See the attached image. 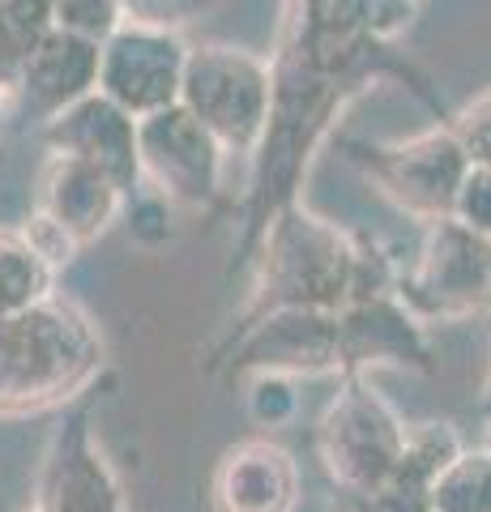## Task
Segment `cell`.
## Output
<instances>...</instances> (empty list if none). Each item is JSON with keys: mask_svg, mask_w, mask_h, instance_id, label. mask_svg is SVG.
Here are the masks:
<instances>
[{"mask_svg": "<svg viewBox=\"0 0 491 512\" xmlns=\"http://www.w3.org/2000/svg\"><path fill=\"white\" fill-rule=\"evenodd\" d=\"M103 372V338L69 299L47 295L0 320V419L73 402Z\"/></svg>", "mask_w": 491, "mask_h": 512, "instance_id": "cell-1", "label": "cell"}, {"mask_svg": "<svg viewBox=\"0 0 491 512\" xmlns=\"http://www.w3.org/2000/svg\"><path fill=\"white\" fill-rule=\"evenodd\" d=\"M355 244L304 205L282 210L265 231L257 265V312L278 308H325L351 303Z\"/></svg>", "mask_w": 491, "mask_h": 512, "instance_id": "cell-2", "label": "cell"}, {"mask_svg": "<svg viewBox=\"0 0 491 512\" xmlns=\"http://www.w3.org/2000/svg\"><path fill=\"white\" fill-rule=\"evenodd\" d=\"M180 107L193 111L223 150H252L269 124V107H274L269 64L223 43L193 47L184 56Z\"/></svg>", "mask_w": 491, "mask_h": 512, "instance_id": "cell-3", "label": "cell"}, {"mask_svg": "<svg viewBox=\"0 0 491 512\" xmlns=\"http://www.w3.org/2000/svg\"><path fill=\"white\" fill-rule=\"evenodd\" d=\"M402 448H406V423L359 376L342 384V393L325 406L321 427H316V453L325 461V474L355 495H368L380 478L398 466Z\"/></svg>", "mask_w": 491, "mask_h": 512, "instance_id": "cell-4", "label": "cell"}, {"mask_svg": "<svg viewBox=\"0 0 491 512\" xmlns=\"http://www.w3.org/2000/svg\"><path fill=\"white\" fill-rule=\"evenodd\" d=\"M137 167L158 188V197L184 210H201L218 197L223 146L205 133L188 107L171 103L137 120Z\"/></svg>", "mask_w": 491, "mask_h": 512, "instance_id": "cell-5", "label": "cell"}, {"mask_svg": "<svg viewBox=\"0 0 491 512\" xmlns=\"http://www.w3.org/2000/svg\"><path fill=\"white\" fill-rule=\"evenodd\" d=\"M359 158L372 180L380 184V192L423 222L453 214L457 188H462L470 171V158L462 150V141L453 137V128H427V133L406 137V141L368 146V150H359Z\"/></svg>", "mask_w": 491, "mask_h": 512, "instance_id": "cell-6", "label": "cell"}, {"mask_svg": "<svg viewBox=\"0 0 491 512\" xmlns=\"http://www.w3.org/2000/svg\"><path fill=\"white\" fill-rule=\"evenodd\" d=\"M184 56V43L167 26L120 22L99 43V82H94V90L124 107L133 120L154 116V111L180 103Z\"/></svg>", "mask_w": 491, "mask_h": 512, "instance_id": "cell-7", "label": "cell"}, {"mask_svg": "<svg viewBox=\"0 0 491 512\" xmlns=\"http://www.w3.org/2000/svg\"><path fill=\"white\" fill-rule=\"evenodd\" d=\"M406 299L432 316L483 312L491 299V239L462 227L453 214L427 222Z\"/></svg>", "mask_w": 491, "mask_h": 512, "instance_id": "cell-8", "label": "cell"}, {"mask_svg": "<svg viewBox=\"0 0 491 512\" xmlns=\"http://www.w3.org/2000/svg\"><path fill=\"white\" fill-rule=\"evenodd\" d=\"M235 372L282 376V380L346 372L338 312H325V308L261 312L257 325H248L240 350H235Z\"/></svg>", "mask_w": 491, "mask_h": 512, "instance_id": "cell-9", "label": "cell"}, {"mask_svg": "<svg viewBox=\"0 0 491 512\" xmlns=\"http://www.w3.org/2000/svg\"><path fill=\"white\" fill-rule=\"evenodd\" d=\"M39 218L47 231H52L69 252L94 244L112 222L120 218L124 205V188L103 175L99 167L82 163V158L69 154H52L39 171Z\"/></svg>", "mask_w": 491, "mask_h": 512, "instance_id": "cell-10", "label": "cell"}, {"mask_svg": "<svg viewBox=\"0 0 491 512\" xmlns=\"http://www.w3.org/2000/svg\"><path fill=\"white\" fill-rule=\"evenodd\" d=\"M43 141L52 154H69L82 163L99 167L103 175L129 192L141 180L137 167V120L124 107H116L107 94L90 90L86 99H77L60 116L43 124Z\"/></svg>", "mask_w": 491, "mask_h": 512, "instance_id": "cell-11", "label": "cell"}, {"mask_svg": "<svg viewBox=\"0 0 491 512\" xmlns=\"http://www.w3.org/2000/svg\"><path fill=\"white\" fill-rule=\"evenodd\" d=\"M94 82H99V43L52 26L22 52L18 77L9 90L18 94V103L30 116L52 120L77 99H86Z\"/></svg>", "mask_w": 491, "mask_h": 512, "instance_id": "cell-12", "label": "cell"}, {"mask_svg": "<svg viewBox=\"0 0 491 512\" xmlns=\"http://www.w3.org/2000/svg\"><path fill=\"white\" fill-rule=\"evenodd\" d=\"M35 512H124L120 483L99 444L90 440L86 414L60 431L39 470Z\"/></svg>", "mask_w": 491, "mask_h": 512, "instance_id": "cell-13", "label": "cell"}, {"mask_svg": "<svg viewBox=\"0 0 491 512\" xmlns=\"http://www.w3.org/2000/svg\"><path fill=\"white\" fill-rule=\"evenodd\" d=\"M214 512H295L299 470L274 440H240L227 448L210 478Z\"/></svg>", "mask_w": 491, "mask_h": 512, "instance_id": "cell-14", "label": "cell"}, {"mask_svg": "<svg viewBox=\"0 0 491 512\" xmlns=\"http://www.w3.org/2000/svg\"><path fill=\"white\" fill-rule=\"evenodd\" d=\"M342 367H427V338L398 295H376L338 308Z\"/></svg>", "mask_w": 491, "mask_h": 512, "instance_id": "cell-15", "label": "cell"}, {"mask_svg": "<svg viewBox=\"0 0 491 512\" xmlns=\"http://www.w3.org/2000/svg\"><path fill=\"white\" fill-rule=\"evenodd\" d=\"M462 436L449 423L406 427V448L380 483L359 495V512H432V483L462 453Z\"/></svg>", "mask_w": 491, "mask_h": 512, "instance_id": "cell-16", "label": "cell"}, {"mask_svg": "<svg viewBox=\"0 0 491 512\" xmlns=\"http://www.w3.org/2000/svg\"><path fill=\"white\" fill-rule=\"evenodd\" d=\"M56 265L30 239V231H0V320L35 308L52 295Z\"/></svg>", "mask_w": 491, "mask_h": 512, "instance_id": "cell-17", "label": "cell"}, {"mask_svg": "<svg viewBox=\"0 0 491 512\" xmlns=\"http://www.w3.org/2000/svg\"><path fill=\"white\" fill-rule=\"evenodd\" d=\"M432 512H491V444L462 448L436 474Z\"/></svg>", "mask_w": 491, "mask_h": 512, "instance_id": "cell-18", "label": "cell"}, {"mask_svg": "<svg viewBox=\"0 0 491 512\" xmlns=\"http://www.w3.org/2000/svg\"><path fill=\"white\" fill-rule=\"evenodd\" d=\"M124 22L120 0H52V26L103 43Z\"/></svg>", "mask_w": 491, "mask_h": 512, "instance_id": "cell-19", "label": "cell"}, {"mask_svg": "<svg viewBox=\"0 0 491 512\" xmlns=\"http://www.w3.org/2000/svg\"><path fill=\"white\" fill-rule=\"evenodd\" d=\"M453 218L462 227L479 231L491 239V167H474L466 171L462 188H457V201H453Z\"/></svg>", "mask_w": 491, "mask_h": 512, "instance_id": "cell-20", "label": "cell"}, {"mask_svg": "<svg viewBox=\"0 0 491 512\" xmlns=\"http://www.w3.org/2000/svg\"><path fill=\"white\" fill-rule=\"evenodd\" d=\"M453 137L462 141V150L474 167H491V94L462 111V120L453 124Z\"/></svg>", "mask_w": 491, "mask_h": 512, "instance_id": "cell-21", "label": "cell"}, {"mask_svg": "<svg viewBox=\"0 0 491 512\" xmlns=\"http://www.w3.org/2000/svg\"><path fill=\"white\" fill-rule=\"evenodd\" d=\"M248 406H252V419L265 423V427H274V423H282V419H291V414H295L291 380H282V376H257Z\"/></svg>", "mask_w": 491, "mask_h": 512, "instance_id": "cell-22", "label": "cell"}, {"mask_svg": "<svg viewBox=\"0 0 491 512\" xmlns=\"http://www.w3.org/2000/svg\"><path fill=\"white\" fill-rule=\"evenodd\" d=\"M0 18L22 47H30L43 30H52V0H0Z\"/></svg>", "mask_w": 491, "mask_h": 512, "instance_id": "cell-23", "label": "cell"}, {"mask_svg": "<svg viewBox=\"0 0 491 512\" xmlns=\"http://www.w3.org/2000/svg\"><path fill=\"white\" fill-rule=\"evenodd\" d=\"M201 0H120L124 22H146V26H171L184 22Z\"/></svg>", "mask_w": 491, "mask_h": 512, "instance_id": "cell-24", "label": "cell"}, {"mask_svg": "<svg viewBox=\"0 0 491 512\" xmlns=\"http://www.w3.org/2000/svg\"><path fill=\"white\" fill-rule=\"evenodd\" d=\"M22 52L26 47L18 43V35L5 26V18H0V86H13V77H18V64H22Z\"/></svg>", "mask_w": 491, "mask_h": 512, "instance_id": "cell-25", "label": "cell"}, {"mask_svg": "<svg viewBox=\"0 0 491 512\" xmlns=\"http://www.w3.org/2000/svg\"><path fill=\"white\" fill-rule=\"evenodd\" d=\"M0 128H5V86H0Z\"/></svg>", "mask_w": 491, "mask_h": 512, "instance_id": "cell-26", "label": "cell"}, {"mask_svg": "<svg viewBox=\"0 0 491 512\" xmlns=\"http://www.w3.org/2000/svg\"><path fill=\"white\" fill-rule=\"evenodd\" d=\"M483 410H487V419H491V380H487V397H483Z\"/></svg>", "mask_w": 491, "mask_h": 512, "instance_id": "cell-27", "label": "cell"}, {"mask_svg": "<svg viewBox=\"0 0 491 512\" xmlns=\"http://www.w3.org/2000/svg\"><path fill=\"white\" fill-rule=\"evenodd\" d=\"M487 312H491V299H487Z\"/></svg>", "mask_w": 491, "mask_h": 512, "instance_id": "cell-28", "label": "cell"}]
</instances>
